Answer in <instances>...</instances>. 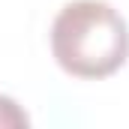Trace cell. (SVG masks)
<instances>
[{
  "label": "cell",
  "mask_w": 129,
  "mask_h": 129,
  "mask_svg": "<svg viewBox=\"0 0 129 129\" xmlns=\"http://www.w3.org/2000/svg\"><path fill=\"white\" fill-rule=\"evenodd\" d=\"M51 54L69 75L105 78L126 63L129 27L105 0H72L51 24Z\"/></svg>",
  "instance_id": "cell-1"
},
{
  "label": "cell",
  "mask_w": 129,
  "mask_h": 129,
  "mask_svg": "<svg viewBox=\"0 0 129 129\" xmlns=\"http://www.w3.org/2000/svg\"><path fill=\"white\" fill-rule=\"evenodd\" d=\"M0 126H27V114L9 96H0Z\"/></svg>",
  "instance_id": "cell-2"
}]
</instances>
